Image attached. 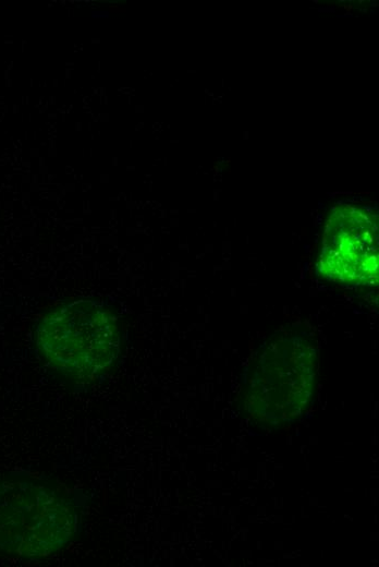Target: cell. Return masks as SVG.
I'll list each match as a JSON object with an SVG mask.
<instances>
[{"label": "cell", "instance_id": "6da1fadb", "mask_svg": "<svg viewBox=\"0 0 379 567\" xmlns=\"http://www.w3.org/2000/svg\"><path fill=\"white\" fill-rule=\"evenodd\" d=\"M320 346L305 322L282 325L252 353L239 393L240 415L253 429L290 432L311 412Z\"/></svg>", "mask_w": 379, "mask_h": 567}, {"label": "cell", "instance_id": "7a4b0ae2", "mask_svg": "<svg viewBox=\"0 0 379 567\" xmlns=\"http://www.w3.org/2000/svg\"><path fill=\"white\" fill-rule=\"evenodd\" d=\"M34 345L58 378L84 387L117 367L122 323L117 311L101 300H66L42 313L34 329Z\"/></svg>", "mask_w": 379, "mask_h": 567}, {"label": "cell", "instance_id": "3957f363", "mask_svg": "<svg viewBox=\"0 0 379 567\" xmlns=\"http://www.w3.org/2000/svg\"><path fill=\"white\" fill-rule=\"evenodd\" d=\"M81 509L58 481L23 473L0 478V554L39 560L78 534Z\"/></svg>", "mask_w": 379, "mask_h": 567}, {"label": "cell", "instance_id": "277c9868", "mask_svg": "<svg viewBox=\"0 0 379 567\" xmlns=\"http://www.w3.org/2000/svg\"><path fill=\"white\" fill-rule=\"evenodd\" d=\"M317 273L347 286L378 284V224L366 208L346 204L332 209L322 234Z\"/></svg>", "mask_w": 379, "mask_h": 567}]
</instances>
